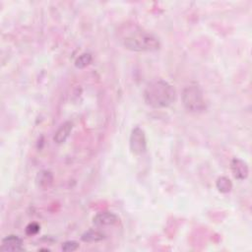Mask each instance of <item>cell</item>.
Segmentation results:
<instances>
[{
	"instance_id": "cell-13",
	"label": "cell",
	"mask_w": 252,
	"mask_h": 252,
	"mask_svg": "<svg viewBox=\"0 0 252 252\" xmlns=\"http://www.w3.org/2000/svg\"><path fill=\"white\" fill-rule=\"evenodd\" d=\"M79 243L75 240H67L65 242L62 243V246H61V249L65 252H72V251H75L79 248Z\"/></svg>"
},
{
	"instance_id": "cell-10",
	"label": "cell",
	"mask_w": 252,
	"mask_h": 252,
	"mask_svg": "<svg viewBox=\"0 0 252 252\" xmlns=\"http://www.w3.org/2000/svg\"><path fill=\"white\" fill-rule=\"evenodd\" d=\"M105 238H106V234L98 229H89V230L85 231L81 236L82 241L88 242V243L100 242V241L104 240Z\"/></svg>"
},
{
	"instance_id": "cell-12",
	"label": "cell",
	"mask_w": 252,
	"mask_h": 252,
	"mask_svg": "<svg viewBox=\"0 0 252 252\" xmlns=\"http://www.w3.org/2000/svg\"><path fill=\"white\" fill-rule=\"evenodd\" d=\"M92 61H93L92 55L89 53H85L76 58L75 66L79 69H83V68L87 67L88 65H90L92 63Z\"/></svg>"
},
{
	"instance_id": "cell-8",
	"label": "cell",
	"mask_w": 252,
	"mask_h": 252,
	"mask_svg": "<svg viewBox=\"0 0 252 252\" xmlns=\"http://www.w3.org/2000/svg\"><path fill=\"white\" fill-rule=\"evenodd\" d=\"M72 129H73V123L71 121H66L63 124H61V126L57 129V131L55 134V137H54L55 142L57 144L64 143L69 137Z\"/></svg>"
},
{
	"instance_id": "cell-9",
	"label": "cell",
	"mask_w": 252,
	"mask_h": 252,
	"mask_svg": "<svg viewBox=\"0 0 252 252\" xmlns=\"http://www.w3.org/2000/svg\"><path fill=\"white\" fill-rule=\"evenodd\" d=\"M36 182H37V185H38L39 188H41L43 190L49 189L54 183V174H53V172L48 170V169L40 171L37 175Z\"/></svg>"
},
{
	"instance_id": "cell-7",
	"label": "cell",
	"mask_w": 252,
	"mask_h": 252,
	"mask_svg": "<svg viewBox=\"0 0 252 252\" xmlns=\"http://www.w3.org/2000/svg\"><path fill=\"white\" fill-rule=\"evenodd\" d=\"M230 169L232 172V175L234 176L235 179L238 180H244L247 178L248 173H249V168L247 164L238 159V158H233L230 162Z\"/></svg>"
},
{
	"instance_id": "cell-5",
	"label": "cell",
	"mask_w": 252,
	"mask_h": 252,
	"mask_svg": "<svg viewBox=\"0 0 252 252\" xmlns=\"http://www.w3.org/2000/svg\"><path fill=\"white\" fill-rule=\"evenodd\" d=\"M24 242L23 239L16 234H9L5 236L0 245L1 251H23Z\"/></svg>"
},
{
	"instance_id": "cell-3",
	"label": "cell",
	"mask_w": 252,
	"mask_h": 252,
	"mask_svg": "<svg viewBox=\"0 0 252 252\" xmlns=\"http://www.w3.org/2000/svg\"><path fill=\"white\" fill-rule=\"evenodd\" d=\"M181 101L184 108L190 112H201L206 109L203 92L197 85L185 87L181 94Z\"/></svg>"
},
{
	"instance_id": "cell-11",
	"label": "cell",
	"mask_w": 252,
	"mask_h": 252,
	"mask_svg": "<svg viewBox=\"0 0 252 252\" xmlns=\"http://www.w3.org/2000/svg\"><path fill=\"white\" fill-rule=\"evenodd\" d=\"M216 186H217V189L221 193H228L232 189V183H231L230 179L226 176L219 177L217 179Z\"/></svg>"
},
{
	"instance_id": "cell-2",
	"label": "cell",
	"mask_w": 252,
	"mask_h": 252,
	"mask_svg": "<svg viewBox=\"0 0 252 252\" xmlns=\"http://www.w3.org/2000/svg\"><path fill=\"white\" fill-rule=\"evenodd\" d=\"M143 97L149 107L153 109H165L175 101L176 91L168 81L154 79L147 84Z\"/></svg>"
},
{
	"instance_id": "cell-4",
	"label": "cell",
	"mask_w": 252,
	"mask_h": 252,
	"mask_svg": "<svg viewBox=\"0 0 252 252\" xmlns=\"http://www.w3.org/2000/svg\"><path fill=\"white\" fill-rule=\"evenodd\" d=\"M130 150L134 155L141 156L147 151V139L144 130L140 127H135L131 131L129 139Z\"/></svg>"
},
{
	"instance_id": "cell-14",
	"label": "cell",
	"mask_w": 252,
	"mask_h": 252,
	"mask_svg": "<svg viewBox=\"0 0 252 252\" xmlns=\"http://www.w3.org/2000/svg\"><path fill=\"white\" fill-rule=\"evenodd\" d=\"M40 229H41V226H40L39 224L31 223L26 227V233L28 235H35V234H37L40 231Z\"/></svg>"
},
{
	"instance_id": "cell-1",
	"label": "cell",
	"mask_w": 252,
	"mask_h": 252,
	"mask_svg": "<svg viewBox=\"0 0 252 252\" xmlns=\"http://www.w3.org/2000/svg\"><path fill=\"white\" fill-rule=\"evenodd\" d=\"M120 39L122 46L131 52H156L161 48L160 40L155 35L136 25L126 27L121 31Z\"/></svg>"
},
{
	"instance_id": "cell-6",
	"label": "cell",
	"mask_w": 252,
	"mask_h": 252,
	"mask_svg": "<svg viewBox=\"0 0 252 252\" xmlns=\"http://www.w3.org/2000/svg\"><path fill=\"white\" fill-rule=\"evenodd\" d=\"M119 223V218L112 212H102L97 214L93 219V224L97 227L112 226Z\"/></svg>"
}]
</instances>
